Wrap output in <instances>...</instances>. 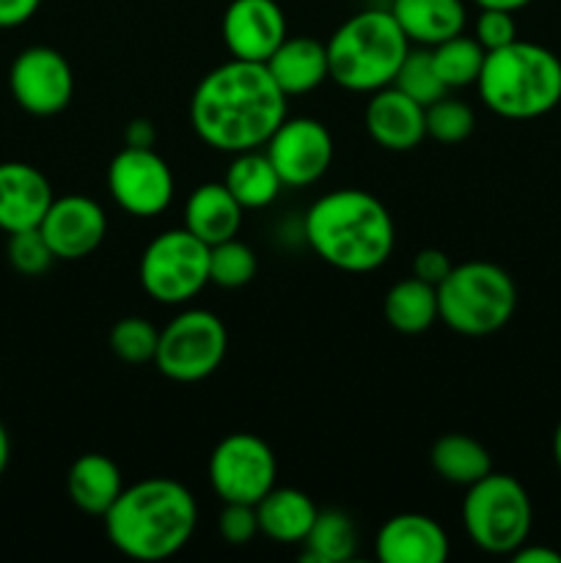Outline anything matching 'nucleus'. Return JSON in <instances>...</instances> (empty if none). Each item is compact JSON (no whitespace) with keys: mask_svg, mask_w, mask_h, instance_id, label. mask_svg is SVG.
Instances as JSON below:
<instances>
[{"mask_svg":"<svg viewBox=\"0 0 561 563\" xmlns=\"http://www.w3.org/2000/svg\"><path fill=\"white\" fill-rule=\"evenodd\" d=\"M286 99L267 66L231 58L198 80L190 97V126L215 152H253L286 119Z\"/></svg>","mask_w":561,"mask_h":563,"instance_id":"1","label":"nucleus"},{"mask_svg":"<svg viewBox=\"0 0 561 563\" xmlns=\"http://www.w3.org/2000/svg\"><path fill=\"white\" fill-rule=\"evenodd\" d=\"M302 236L314 256L352 275L380 269L396 247V225L388 207L358 187L319 196L302 218Z\"/></svg>","mask_w":561,"mask_h":563,"instance_id":"2","label":"nucleus"},{"mask_svg":"<svg viewBox=\"0 0 561 563\" xmlns=\"http://www.w3.org/2000/svg\"><path fill=\"white\" fill-rule=\"evenodd\" d=\"M105 520V533L132 561H165L187 548L198 528V504L185 484L165 476L121 489Z\"/></svg>","mask_w":561,"mask_h":563,"instance_id":"3","label":"nucleus"},{"mask_svg":"<svg viewBox=\"0 0 561 563\" xmlns=\"http://www.w3.org/2000/svg\"><path fill=\"white\" fill-rule=\"evenodd\" d=\"M476 88L484 108L501 119H539L561 102V58L542 44L515 38L484 55Z\"/></svg>","mask_w":561,"mask_h":563,"instance_id":"4","label":"nucleus"},{"mask_svg":"<svg viewBox=\"0 0 561 563\" xmlns=\"http://www.w3.org/2000/svg\"><path fill=\"white\" fill-rule=\"evenodd\" d=\"M330 80L352 93H374L391 86L413 47L385 5L363 9L341 22L328 38Z\"/></svg>","mask_w":561,"mask_h":563,"instance_id":"5","label":"nucleus"},{"mask_svg":"<svg viewBox=\"0 0 561 563\" xmlns=\"http://www.w3.org/2000/svg\"><path fill=\"white\" fill-rule=\"evenodd\" d=\"M517 308V286L493 262L454 264L438 286V322L460 335H493L509 324Z\"/></svg>","mask_w":561,"mask_h":563,"instance_id":"6","label":"nucleus"},{"mask_svg":"<svg viewBox=\"0 0 561 563\" xmlns=\"http://www.w3.org/2000/svg\"><path fill=\"white\" fill-rule=\"evenodd\" d=\"M534 509L526 487L506 473H487L465 487L462 526L468 539L490 555H512L531 537Z\"/></svg>","mask_w":561,"mask_h":563,"instance_id":"7","label":"nucleus"},{"mask_svg":"<svg viewBox=\"0 0 561 563\" xmlns=\"http://www.w3.org/2000/svg\"><path fill=\"white\" fill-rule=\"evenodd\" d=\"M138 280L152 300L182 306L209 284V245L185 225L163 231L143 247Z\"/></svg>","mask_w":561,"mask_h":563,"instance_id":"8","label":"nucleus"},{"mask_svg":"<svg viewBox=\"0 0 561 563\" xmlns=\"http://www.w3.org/2000/svg\"><path fill=\"white\" fill-rule=\"evenodd\" d=\"M226 350L229 333L223 319L207 308H190L160 330L154 366L174 383H201L218 372Z\"/></svg>","mask_w":561,"mask_h":563,"instance_id":"9","label":"nucleus"},{"mask_svg":"<svg viewBox=\"0 0 561 563\" xmlns=\"http://www.w3.org/2000/svg\"><path fill=\"white\" fill-rule=\"evenodd\" d=\"M209 484L223 504L256 506L275 487L273 449L251 432L226 434L209 454Z\"/></svg>","mask_w":561,"mask_h":563,"instance_id":"10","label":"nucleus"},{"mask_svg":"<svg viewBox=\"0 0 561 563\" xmlns=\"http://www.w3.org/2000/svg\"><path fill=\"white\" fill-rule=\"evenodd\" d=\"M108 190L132 218H157L174 201L176 179L154 148L124 146L108 165Z\"/></svg>","mask_w":561,"mask_h":563,"instance_id":"11","label":"nucleus"},{"mask_svg":"<svg viewBox=\"0 0 561 563\" xmlns=\"http://www.w3.org/2000/svg\"><path fill=\"white\" fill-rule=\"evenodd\" d=\"M333 135L328 126L311 115H286L278 130L264 143V154L273 163L284 187L317 185L333 163Z\"/></svg>","mask_w":561,"mask_h":563,"instance_id":"12","label":"nucleus"},{"mask_svg":"<svg viewBox=\"0 0 561 563\" xmlns=\"http://www.w3.org/2000/svg\"><path fill=\"white\" fill-rule=\"evenodd\" d=\"M9 88L14 102L25 113L47 119L69 108L75 97V71L64 53L36 44L22 49L14 58L9 69Z\"/></svg>","mask_w":561,"mask_h":563,"instance_id":"13","label":"nucleus"},{"mask_svg":"<svg viewBox=\"0 0 561 563\" xmlns=\"http://www.w3.org/2000/svg\"><path fill=\"white\" fill-rule=\"evenodd\" d=\"M50 251L61 262H80L91 256L108 234V214L88 196L53 198L47 214L38 223Z\"/></svg>","mask_w":561,"mask_h":563,"instance_id":"14","label":"nucleus"},{"mask_svg":"<svg viewBox=\"0 0 561 563\" xmlns=\"http://www.w3.org/2000/svg\"><path fill=\"white\" fill-rule=\"evenodd\" d=\"M220 33L231 58L253 64H264L289 36L278 0H231L223 11Z\"/></svg>","mask_w":561,"mask_h":563,"instance_id":"15","label":"nucleus"},{"mask_svg":"<svg viewBox=\"0 0 561 563\" xmlns=\"http://www.w3.org/2000/svg\"><path fill=\"white\" fill-rule=\"evenodd\" d=\"M451 544L443 526L429 515L405 511L380 526L374 555L380 563H446Z\"/></svg>","mask_w":561,"mask_h":563,"instance_id":"16","label":"nucleus"},{"mask_svg":"<svg viewBox=\"0 0 561 563\" xmlns=\"http://www.w3.org/2000/svg\"><path fill=\"white\" fill-rule=\"evenodd\" d=\"M424 104L407 97L396 86H385L372 93L366 104V132L385 152H413L427 137Z\"/></svg>","mask_w":561,"mask_h":563,"instance_id":"17","label":"nucleus"},{"mask_svg":"<svg viewBox=\"0 0 561 563\" xmlns=\"http://www.w3.org/2000/svg\"><path fill=\"white\" fill-rule=\"evenodd\" d=\"M53 198V187L36 165L20 159L0 163V231L36 229Z\"/></svg>","mask_w":561,"mask_h":563,"instance_id":"18","label":"nucleus"},{"mask_svg":"<svg viewBox=\"0 0 561 563\" xmlns=\"http://www.w3.org/2000/svg\"><path fill=\"white\" fill-rule=\"evenodd\" d=\"M264 66L286 97H302L330 80L328 47L314 36H286Z\"/></svg>","mask_w":561,"mask_h":563,"instance_id":"19","label":"nucleus"},{"mask_svg":"<svg viewBox=\"0 0 561 563\" xmlns=\"http://www.w3.org/2000/svg\"><path fill=\"white\" fill-rule=\"evenodd\" d=\"M407 42L435 47L465 31L468 11L462 0H394L388 5Z\"/></svg>","mask_w":561,"mask_h":563,"instance_id":"20","label":"nucleus"},{"mask_svg":"<svg viewBox=\"0 0 561 563\" xmlns=\"http://www.w3.org/2000/svg\"><path fill=\"white\" fill-rule=\"evenodd\" d=\"M245 209L237 203L223 181H207L190 192L185 203V229L209 247L240 234Z\"/></svg>","mask_w":561,"mask_h":563,"instance_id":"21","label":"nucleus"},{"mask_svg":"<svg viewBox=\"0 0 561 563\" xmlns=\"http://www.w3.org/2000/svg\"><path fill=\"white\" fill-rule=\"evenodd\" d=\"M121 489H124V478H121L119 465L97 451L77 456L66 473V493L82 515L105 517Z\"/></svg>","mask_w":561,"mask_h":563,"instance_id":"22","label":"nucleus"},{"mask_svg":"<svg viewBox=\"0 0 561 563\" xmlns=\"http://www.w3.org/2000/svg\"><path fill=\"white\" fill-rule=\"evenodd\" d=\"M319 509L306 493L295 487H273L256 504L258 533L278 544H302Z\"/></svg>","mask_w":561,"mask_h":563,"instance_id":"23","label":"nucleus"},{"mask_svg":"<svg viewBox=\"0 0 561 563\" xmlns=\"http://www.w3.org/2000/svg\"><path fill=\"white\" fill-rule=\"evenodd\" d=\"M223 185L229 187V192L245 212L248 209H267L284 190V181L275 174L273 163L262 148L231 154Z\"/></svg>","mask_w":561,"mask_h":563,"instance_id":"24","label":"nucleus"},{"mask_svg":"<svg viewBox=\"0 0 561 563\" xmlns=\"http://www.w3.org/2000/svg\"><path fill=\"white\" fill-rule=\"evenodd\" d=\"M429 465L446 484L471 487L479 478L493 473V456H490V451L479 440L460 432H449L432 443Z\"/></svg>","mask_w":561,"mask_h":563,"instance_id":"25","label":"nucleus"},{"mask_svg":"<svg viewBox=\"0 0 561 563\" xmlns=\"http://www.w3.org/2000/svg\"><path fill=\"white\" fill-rule=\"evenodd\" d=\"M383 313L396 333H427L438 322V289L410 275L391 286L383 300Z\"/></svg>","mask_w":561,"mask_h":563,"instance_id":"26","label":"nucleus"},{"mask_svg":"<svg viewBox=\"0 0 561 563\" xmlns=\"http://www.w3.org/2000/svg\"><path fill=\"white\" fill-rule=\"evenodd\" d=\"M302 561L314 563H346L358 553V528L350 515L339 509L319 511L306 537Z\"/></svg>","mask_w":561,"mask_h":563,"instance_id":"27","label":"nucleus"},{"mask_svg":"<svg viewBox=\"0 0 561 563\" xmlns=\"http://www.w3.org/2000/svg\"><path fill=\"white\" fill-rule=\"evenodd\" d=\"M429 53H432L435 71H438V77L443 80V86L449 88V91H454V88L476 86L487 49H484L473 36L460 33V36H451L446 38V42L429 47Z\"/></svg>","mask_w":561,"mask_h":563,"instance_id":"28","label":"nucleus"},{"mask_svg":"<svg viewBox=\"0 0 561 563\" xmlns=\"http://www.w3.org/2000/svg\"><path fill=\"white\" fill-rule=\"evenodd\" d=\"M258 258L251 245L240 242L237 236L218 242L209 247V284L220 289H240L256 278Z\"/></svg>","mask_w":561,"mask_h":563,"instance_id":"29","label":"nucleus"},{"mask_svg":"<svg viewBox=\"0 0 561 563\" xmlns=\"http://www.w3.org/2000/svg\"><path fill=\"white\" fill-rule=\"evenodd\" d=\"M391 86H396L399 91H405L407 97L416 99V102L424 104V108L432 102H438L440 97H446V93H449V88L443 86V80H440L438 71H435L432 53H429V47L407 49L405 60H402L399 71H396V77Z\"/></svg>","mask_w":561,"mask_h":563,"instance_id":"30","label":"nucleus"},{"mask_svg":"<svg viewBox=\"0 0 561 563\" xmlns=\"http://www.w3.org/2000/svg\"><path fill=\"white\" fill-rule=\"evenodd\" d=\"M424 121H427V137L446 143V146H457V143L468 141L476 130V113L471 104L454 97H440L438 102L427 104L424 110Z\"/></svg>","mask_w":561,"mask_h":563,"instance_id":"31","label":"nucleus"},{"mask_svg":"<svg viewBox=\"0 0 561 563\" xmlns=\"http://www.w3.org/2000/svg\"><path fill=\"white\" fill-rule=\"evenodd\" d=\"M160 330L143 317H124L110 330V350L127 366H143L154 363Z\"/></svg>","mask_w":561,"mask_h":563,"instance_id":"32","label":"nucleus"},{"mask_svg":"<svg viewBox=\"0 0 561 563\" xmlns=\"http://www.w3.org/2000/svg\"><path fill=\"white\" fill-rule=\"evenodd\" d=\"M6 256H9V264L25 278H36V275L47 273L50 264L55 262L53 251H50L44 234L36 229L14 231L9 234V242H6Z\"/></svg>","mask_w":561,"mask_h":563,"instance_id":"33","label":"nucleus"},{"mask_svg":"<svg viewBox=\"0 0 561 563\" xmlns=\"http://www.w3.org/2000/svg\"><path fill=\"white\" fill-rule=\"evenodd\" d=\"M473 38L484 49H501L517 38V22L512 11L504 9H479L476 25H473Z\"/></svg>","mask_w":561,"mask_h":563,"instance_id":"34","label":"nucleus"},{"mask_svg":"<svg viewBox=\"0 0 561 563\" xmlns=\"http://www.w3.org/2000/svg\"><path fill=\"white\" fill-rule=\"evenodd\" d=\"M218 528H220V537H223L226 544H234V548L251 544L253 539L258 537L256 506H251V504H223Z\"/></svg>","mask_w":561,"mask_h":563,"instance_id":"35","label":"nucleus"},{"mask_svg":"<svg viewBox=\"0 0 561 563\" xmlns=\"http://www.w3.org/2000/svg\"><path fill=\"white\" fill-rule=\"evenodd\" d=\"M451 269H454V264H451V258L446 256L443 251H438V247H424V251H418L416 258H413V275H416L418 280H424V284L435 286V289L443 284L446 275H449Z\"/></svg>","mask_w":561,"mask_h":563,"instance_id":"36","label":"nucleus"},{"mask_svg":"<svg viewBox=\"0 0 561 563\" xmlns=\"http://www.w3.org/2000/svg\"><path fill=\"white\" fill-rule=\"evenodd\" d=\"M42 0H0V27H20L38 11Z\"/></svg>","mask_w":561,"mask_h":563,"instance_id":"37","label":"nucleus"},{"mask_svg":"<svg viewBox=\"0 0 561 563\" xmlns=\"http://www.w3.org/2000/svg\"><path fill=\"white\" fill-rule=\"evenodd\" d=\"M154 141H157V130H154V124L148 119H135L127 124L124 146L154 148Z\"/></svg>","mask_w":561,"mask_h":563,"instance_id":"38","label":"nucleus"},{"mask_svg":"<svg viewBox=\"0 0 561 563\" xmlns=\"http://www.w3.org/2000/svg\"><path fill=\"white\" fill-rule=\"evenodd\" d=\"M515 563H561V553L556 550L542 548V544H520V548L512 553Z\"/></svg>","mask_w":561,"mask_h":563,"instance_id":"39","label":"nucleus"},{"mask_svg":"<svg viewBox=\"0 0 561 563\" xmlns=\"http://www.w3.org/2000/svg\"><path fill=\"white\" fill-rule=\"evenodd\" d=\"M473 3H476L479 9H504V11H512V14H515V11L526 9L531 0H473Z\"/></svg>","mask_w":561,"mask_h":563,"instance_id":"40","label":"nucleus"},{"mask_svg":"<svg viewBox=\"0 0 561 563\" xmlns=\"http://www.w3.org/2000/svg\"><path fill=\"white\" fill-rule=\"evenodd\" d=\"M9 456H11V443H9V432L0 423V478H3L6 467H9Z\"/></svg>","mask_w":561,"mask_h":563,"instance_id":"41","label":"nucleus"},{"mask_svg":"<svg viewBox=\"0 0 561 563\" xmlns=\"http://www.w3.org/2000/svg\"><path fill=\"white\" fill-rule=\"evenodd\" d=\"M553 456H556V465H559L561 471V423L556 427V434H553Z\"/></svg>","mask_w":561,"mask_h":563,"instance_id":"42","label":"nucleus"},{"mask_svg":"<svg viewBox=\"0 0 561 563\" xmlns=\"http://www.w3.org/2000/svg\"><path fill=\"white\" fill-rule=\"evenodd\" d=\"M391 3H394V0H383V5H385V9H388V5H391Z\"/></svg>","mask_w":561,"mask_h":563,"instance_id":"43","label":"nucleus"}]
</instances>
